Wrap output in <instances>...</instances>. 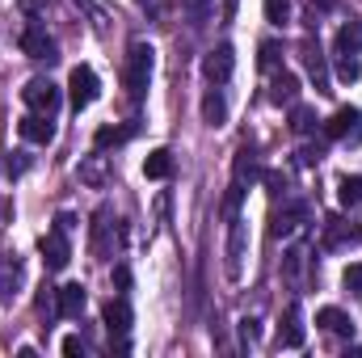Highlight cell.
I'll return each mask as SVG.
<instances>
[{"label":"cell","instance_id":"cell-30","mask_svg":"<svg viewBox=\"0 0 362 358\" xmlns=\"http://www.w3.org/2000/svg\"><path fill=\"white\" fill-rule=\"evenodd\" d=\"M262 8H266L270 25H286L291 21V0H262Z\"/></svg>","mask_w":362,"mask_h":358},{"label":"cell","instance_id":"cell-10","mask_svg":"<svg viewBox=\"0 0 362 358\" xmlns=\"http://www.w3.org/2000/svg\"><path fill=\"white\" fill-rule=\"evenodd\" d=\"M278 346L282 350H299L303 346V308H299V299L286 304V316L278 325Z\"/></svg>","mask_w":362,"mask_h":358},{"label":"cell","instance_id":"cell-18","mask_svg":"<svg viewBox=\"0 0 362 358\" xmlns=\"http://www.w3.org/2000/svg\"><path fill=\"white\" fill-rule=\"evenodd\" d=\"M110 207H97V215H93V258H101V262H110Z\"/></svg>","mask_w":362,"mask_h":358},{"label":"cell","instance_id":"cell-20","mask_svg":"<svg viewBox=\"0 0 362 358\" xmlns=\"http://www.w3.org/2000/svg\"><path fill=\"white\" fill-rule=\"evenodd\" d=\"M316 325H320L325 333H337V337H354V321H350L341 308H320V312H316Z\"/></svg>","mask_w":362,"mask_h":358},{"label":"cell","instance_id":"cell-23","mask_svg":"<svg viewBox=\"0 0 362 358\" xmlns=\"http://www.w3.org/2000/svg\"><path fill=\"white\" fill-rule=\"evenodd\" d=\"M131 135H135V122H127V127H97L93 144H97V152H105V148H118V144H127Z\"/></svg>","mask_w":362,"mask_h":358},{"label":"cell","instance_id":"cell-28","mask_svg":"<svg viewBox=\"0 0 362 358\" xmlns=\"http://www.w3.org/2000/svg\"><path fill=\"white\" fill-rule=\"evenodd\" d=\"M312 127H316L312 105H299V101H295V105H291V131H295V135H308Z\"/></svg>","mask_w":362,"mask_h":358},{"label":"cell","instance_id":"cell-13","mask_svg":"<svg viewBox=\"0 0 362 358\" xmlns=\"http://www.w3.org/2000/svg\"><path fill=\"white\" fill-rule=\"evenodd\" d=\"M17 131H21V139H30V144H51V139H55V118H47V114H25V118L17 122Z\"/></svg>","mask_w":362,"mask_h":358},{"label":"cell","instance_id":"cell-40","mask_svg":"<svg viewBox=\"0 0 362 358\" xmlns=\"http://www.w3.org/2000/svg\"><path fill=\"white\" fill-rule=\"evenodd\" d=\"M17 8H21L25 17H38V13L47 8V0H17Z\"/></svg>","mask_w":362,"mask_h":358},{"label":"cell","instance_id":"cell-21","mask_svg":"<svg viewBox=\"0 0 362 358\" xmlns=\"http://www.w3.org/2000/svg\"><path fill=\"white\" fill-rule=\"evenodd\" d=\"M144 178L148 181H169L173 178V152H169V148L148 152V161H144Z\"/></svg>","mask_w":362,"mask_h":358},{"label":"cell","instance_id":"cell-9","mask_svg":"<svg viewBox=\"0 0 362 358\" xmlns=\"http://www.w3.org/2000/svg\"><path fill=\"white\" fill-rule=\"evenodd\" d=\"M308 219V202H286L282 211H274V219H270V236L274 241H282V236H295L299 232V224Z\"/></svg>","mask_w":362,"mask_h":358},{"label":"cell","instance_id":"cell-39","mask_svg":"<svg viewBox=\"0 0 362 358\" xmlns=\"http://www.w3.org/2000/svg\"><path fill=\"white\" fill-rule=\"evenodd\" d=\"M320 156H325L320 144H316V148H303V152H299V165H320Z\"/></svg>","mask_w":362,"mask_h":358},{"label":"cell","instance_id":"cell-16","mask_svg":"<svg viewBox=\"0 0 362 358\" xmlns=\"http://www.w3.org/2000/svg\"><path fill=\"white\" fill-rule=\"evenodd\" d=\"M101 321H105V329H110V337H114V333L122 337V333L131 329V304H127L122 295H118V299H110V304L101 308Z\"/></svg>","mask_w":362,"mask_h":358},{"label":"cell","instance_id":"cell-1","mask_svg":"<svg viewBox=\"0 0 362 358\" xmlns=\"http://www.w3.org/2000/svg\"><path fill=\"white\" fill-rule=\"evenodd\" d=\"M152 68H156V51H152L148 42H131L127 68H122V85H127V97H131V101H144L148 81H152Z\"/></svg>","mask_w":362,"mask_h":358},{"label":"cell","instance_id":"cell-43","mask_svg":"<svg viewBox=\"0 0 362 358\" xmlns=\"http://www.w3.org/2000/svg\"><path fill=\"white\" fill-rule=\"evenodd\" d=\"M81 4H89V0H81Z\"/></svg>","mask_w":362,"mask_h":358},{"label":"cell","instance_id":"cell-6","mask_svg":"<svg viewBox=\"0 0 362 358\" xmlns=\"http://www.w3.org/2000/svg\"><path fill=\"white\" fill-rule=\"evenodd\" d=\"M21 51H25L30 59H38V64H55V59H59L55 38H51L47 30H38V25H30V30L21 34Z\"/></svg>","mask_w":362,"mask_h":358},{"label":"cell","instance_id":"cell-19","mask_svg":"<svg viewBox=\"0 0 362 358\" xmlns=\"http://www.w3.org/2000/svg\"><path fill=\"white\" fill-rule=\"evenodd\" d=\"M202 122H206V127H223V122H228V97H223L219 85L206 89V97H202Z\"/></svg>","mask_w":362,"mask_h":358},{"label":"cell","instance_id":"cell-25","mask_svg":"<svg viewBox=\"0 0 362 358\" xmlns=\"http://www.w3.org/2000/svg\"><path fill=\"white\" fill-rule=\"evenodd\" d=\"M181 13H185L194 25H206L211 13H215V0H181Z\"/></svg>","mask_w":362,"mask_h":358},{"label":"cell","instance_id":"cell-2","mask_svg":"<svg viewBox=\"0 0 362 358\" xmlns=\"http://www.w3.org/2000/svg\"><path fill=\"white\" fill-rule=\"evenodd\" d=\"M325 135H329V139H341L346 148H358L362 144V110L358 105H341V110L325 122Z\"/></svg>","mask_w":362,"mask_h":358},{"label":"cell","instance_id":"cell-26","mask_svg":"<svg viewBox=\"0 0 362 358\" xmlns=\"http://www.w3.org/2000/svg\"><path fill=\"white\" fill-rule=\"evenodd\" d=\"M358 76H362L358 55H346V51H337V81H341V85H354Z\"/></svg>","mask_w":362,"mask_h":358},{"label":"cell","instance_id":"cell-22","mask_svg":"<svg viewBox=\"0 0 362 358\" xmlns=\"http://www.w3.org/2000/svg\"><path fill=\"white\" fill-rule=\"evenodd\" d=\"M295 97H299V76L295 72H278L270 85V101L274 105H295Z\"/></svg>","mask_w":362,"mask_h":358},{"label":"cell","instance_id":"cell-12","mask_svg":"<svg viewBox=\"0 0 362 358\" xmlns=\"http://www.w3.org/2000/svg\"><path fill=\"white\" fill-rule=\"evenodd\" d=\"M299 55H303V64H308V76H312V85H316V93H333L329 89V68H325V55H320V42H303L299 47Z\"/></svg>","mask_w":362,"mask_h":358},{"label":"cell","instance_id":"cell-15","mask_svg":"<svg viewBox=\"0 0 362 358\" xmlns=\"http://www.w3.org/2000/svg\"><path fill=\"white\" fill-rule=\"evenodd\" d=\"M21 274H25V270H21V258H17L13 249H4V253H0V299H8V295L21 287Z\"/></svg>","mask_w":362,"mask_h":358},{"label":"cell","instance_id":"cell-34","mask_svg":"<svg viewBox=\"0 0 362 358\" xmlns=\"http://www.w3.org/2000/svg\"><path fill=\"white\" fill-rule=\"evenodd\" d=\"M278 59H282V47H278V42H262L257 64H262V68H278Z\"/></svg>","mask_w":362,"mask_h":358},{"label":"cell","instance_id":"cell-8","mask_svg":"<svg viewBox=\"0 0 362 358\" xmlns=\"http://www.w3.org/2000/svg\"><path fill=\"white\" fill-rule=\"evenodd\" d=\"M362 241V228L350 224V219H325V236H320V249H346V245H358Z\"/></svg>","mask_w":362,"mask_h":358},{"label":"cell","instance_id":"cell-4","mask_svg":"<svg viewBox=\"0 0 362 358\" xmlns=\"http://www.w3.org/2000/svg\"><path fill=\"white\" fill-rule=\"evenodd\" d=\"M68 93H72V110L81 114V110H89L93 101L101 97V81H97V72L93 68H72V76H68Z\"/></svg>","mask_w":362,"mask_h":358},{"label":"cell","instance_id":"cell-14","mask_svg":"<svg viewBox=\"0 0 362 358\" xmlns=\"http://www.w3.org/2000/svg\"><path fill=\"white\" fill-rule=\"evenodd\" d=\"M228 224H232V236H228V274H232V278H240L249 236H245V219H240V215H236V219H228Z\"/></svg>","mask_w":362,"mask_h":358},{"label":"cell","instance_id":"cell-31","mask_svg":"<svg viewBox=\"0 0 362 358\" xmlns=\"http://www.w3.org/2000/svg\"><path fill=\"white\" fill-rule=\"evenodd\" d=\"M240 342H245V346H257V342H262V321H257V316H245V321H240Z\"/></svg>","mask_w":362,"mask_h":358},{"label":"cell","instance_id":"cell-3","mask_svg":"<svg viewBox=\"0 0 362 358\" xmlns=\"http://www.w3.org/2000/svg\"><path fill=\"white\" fill-rule=\"evenodd\" d=\"M21 101L30 105V114H47V118H55V110H59L64 93H59V85H51V81L34 76V81H25V89H21Z\"/></svg>","mask_w":362,"mask_h":358},{"label":"cell","instance_id":"cell-42","mask_svg":"<svg viewBox=\"0 0 362 358\" xmlns=\"http://www.w3.org/2000/svg\"><path fill=\"white\" fill-rule=\"evenodd\" d=\"M55 228H64V232H72V228H76V219H72V215H68V211H64V215H59V219H55Z\"/></svg>","mask_w":362,"mask_h":358},{"label":"cell","instance_id":"cell-37","mask_svg":"<svg viewBox=\"0 0 362 358\" xmlns=\"http://www.w3.org/2000/svg\"><path fill=\"white\" fill-rule=\"evenodd\" d=\"M262 181H266V190H270V194H282V190H286V173H278V169L262 173Z\"/></svg>","mask_w":362,"mask_h":358},{"label":"cell","instance_id":"cell-32","mask_svg":"<svg viewBox=\"0 0 362 358\" xmlns=\"http://www.w3.org/2000/svg\"><path fill=\"white\" fill-rule=\"evenodd\" d=\"M341 287H346L350 295H362V262L346 266V274H341Z\"/></svg>","mask_w":362,"mask_h":358},{"label":"cell","instance_id":"cell-35","mask_svg":"<svg viewBox=\"0 0 362 358\" xmlns=\"http://www.w3.org/2000/svg\"><path fill=\"white\" fill-rule=\"evenodd\" d=\"M282 270H286V278H299V270H303V249H291V253L282 258Z\"/></svg>","mask_w":362,"mask_h":358},{"label":"cell","instance_id":"cell-29","mask_svg":"<svg viewBox=\"0 0 362 358\" xmlns=\"http://www.w3.org/2000/svg\"><path fill=\"white\" fill-rule=\"evenodd\" d=\"M81 181H89V185H105V156L93 152L89 161H81Z\"/></svg>","mask_w":362,"mask_h":358},{"label":"cell","instance_id":"cell-11","mask_svg":"<svg viewBox=\"0 0 362 358\" xmlns=\"http://www.w3.org/2000/svg\"><path fill=\"white\" fill-rule=\"evenodd\" d=\"M85 304H89V291H85L81 282H68V287L55 291V312H59L64 321H76V316L85 312Z\"/></svg>","mask_w":362,"mask_h":358},{"label":"cell","instance_id":"cell-27","mask_svg":"<svg viewBox=\"0 0 362 358\" xmlns=\"http://www.w3.org/2000/svg\"><path fill=\"white\" fill-rule=\"evenodd\" d=\"M337 202H341V207H358L362 202V178H341L337 181Z\"/></svg>","mask_w":362,"mask_h":358},{"label":"cell","instance_id":"cell-33","mask_svg":"<svg viewBox=\"0 0 362 358\" xmlns=\"http://www.w3.org/2000/svg\"><path fill=\"white\" fill-rule=\"evenodd\" d=\"M240 198H245V185H236V181H232V190L223 194V215H228V219H236V211H240Z\"/></svg>","mask_w":362,"mask_h":358},{"label":"cell","instance_id":"cell-41","mask_svg":"<svg viewBox=\"0 0 362 358\" xmlns=\"http://www.w3.org/2000/svg\"><path fill=\"white\" fill-rule=\"evenodd\" d=\"M114 287H118V291H127V287H131V270H127V266H114Z\"/></svg>","mask_w":362,"mask_h":358},{"label":"cell","instance_id":"cell-36","mask_svg":"<svg viewBox=\"0 0 362 358\" xmlns=\"http://www.w3.org/2000/svg\"><path fill=\"white\" fill-rule=\"evenodd\" d=\"M30 169V156L25 152H8V178H21Z\"/></svg>","mask_w":362,"mask_h":358},{"label":"cell","instance_id":"cell-7","mask_svg":"<svg viewBox=\"0 0 362 358\" xmlns=\"http://www.w3.org/2000/svg\"><path fill=\"white\" fill-rule=\"evenodd\" d=\"M232 68H236V51H232L228 42H219V47H215V51L202 59V76H206L211 85H228Z\"/></svg>","mask_w":362,"mask_h":358},{"label":"cell","instance_id":"cell-5","mask_svg":"<svg viewBox=\"0 0 362 358\" xmlns=\"http://www.w3.org/2000/svg\"><path fill=\"white\" fill-rule=\"evenodd\" d=\"M38 249H42L47 270H64L72 262V245H68V232H64V228H51V232L38 241Z\"/></svg>","mask_w":362,"mask_h":358},{"label":"cell","instance_id":"cell-24","mask_svg":"<svg viewBox=\"0 0 362 358\" xmlns=\"http://www.w3.org/2000/svg\"><path fill=\"white\" fill-rule=\"evenodd\" d=\"M337 51H346V55H358L362 51V17H350L337 30Z\"/></svg>","mask_w":362,"mask_h":358},{"label":"cell","instance_id":"cell-38","mask_svg":"<svg viewBox=\"0 0 362 358\" xmlns=\"http://www.w3.org/2000/svg\"><path fill=\"white\" fill-rule=\"evenodd\" d=\"M64 354L68 358H85V342H81V337H64Z\"/></svg>","mask_w":362,"mask_h":358},{"label":"cell","instance_id":"cell-17","mask_svg":"<svg viewBox=\"0 0 362 358\" xmlns=\"http://www.w3.org/2000/svg\"><path fill=\"white\" fill-rule=\"evenodd\" d=\"M257 178H262V161H257V152H253V148H240L236 161H232V181H236V185H253Z\"/></svg>","mask_w":362,"mask_h":358}]
</instances>
